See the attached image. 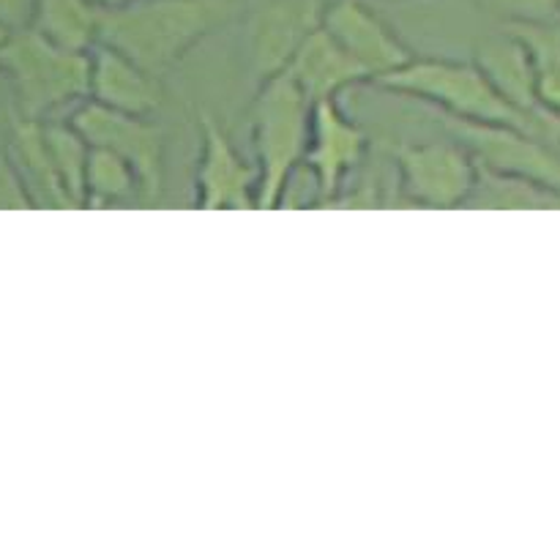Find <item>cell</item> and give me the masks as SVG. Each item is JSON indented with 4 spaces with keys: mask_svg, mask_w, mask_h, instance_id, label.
I'll return each mask as SVG.
<instances>
[{
    "mask_svg": "<svg viewBox=\"0 0 560 560\" xmlns=\"http://www.w3.org/2000/svg\"><path fill=\"white\" fill-rule=\"evenodd\" d=\"M69 120L93 148L118 153L137 170L145 206H156L162 200L164 180H167V131L164 126L151 120V115L120 113V109H109L91 98L77 104Z\"/></svg>",
    "mask_w": 560,
    "mask_h": 560,
    "instance_id": "5",
    "label": "cell"
},
{
    "mask_svg": "<svg viewBox=\"0 0 560 560\" xmlns=\"http://www.w3.org/2000/svg\"><path fill=\"white\" fill-rule=\"evenodd\" d=\"M44 135H47L49 153H52L55 170L69 195L71 208L85 206V170L91 156V142L74 129L71 120H44Z\"/></svg>",
    "mask_w": 560,
    "mask_h": 560,
    "instance_id": "19",
    "label": "cell"
},
{
    "mask_svg": "<svg viewBox=\"0 0 560 560\" xmlns=\"http://www.w3.org/2000/svg\"><path fill=\"white\" fill-rule=\"evenodd\" d=\"M326 0H266L246 25V55L257 85L288 71L301 44L320 25Z\"/></svg>",
    "mask_w": 560,
    "mask_h": 560,
    "instance_id": "10",
    "label": "cell"
},
{
    "mask_svg": "<svg viewBox=\"0 0 560 560\" xmlns=\"http://www.w3.org/2000/svg\"><path fill=\"white\" fill-rule=\"evenodd\" d=\"M323 27L366 71L370 82L402 69L416 58L397 31L364 0H326Z\"/></svg>",
    "mask_w": 560,
    "mask_h": 560,
    "instance_id": "11",
    "label": "cell"
},
{
    "mask_svg": "<svg viewBox=\"0 0 560 560\" xmlns=\"http://www.w3.org/2000/svg\"><path fill=\"white\" fill-rule=\"evenodd\" d=\"M9 156L31 195L33 206L42 208H71L69 195L55 170L52 153H49L44 120L11 115L9 129Z\"/></svg>",
    "mask_w": 560,
    "mask_h": 560,
    "instance_id": "14",
    "label": "cell"
},
{
    "mask_svg": "<svg viewBox=\"0 0 560 560\" xmlns=\"http://www.w3.org/2000/svg\"><path fill=\"white\" fill-rule=\"evenodd\" d=\"M145 206L137 170L118 153L91 145L85 170V208Z\"/></svg>",
    "mask_w": 560,
    "mask_h": 560,
    "instance_id": "17",
    "label": "cell"
},
{
    "mask_svg": "<svg viewBox=\"0 0 560 560\" xmlns=\"http://www.w3.org/2000/svg\"><path fill=\"white\" fill-rule=\"evenodd\" d=\"M0 71L11 115L22 118L47 120L55 109L91 96V52L63 47L31 25L5 33Z\"/></svg>",
    "mask_w": 560,
    "mask_h": 560,
    "instance_id": "2",
    "label": "cell"
},
{
    "mask_svg": "<svg viewBox=\"0 0 560 560\" xmlns=\"http://www.w3.org/2000/svg\"><path fill=\"white\" fill-rule=\"evenodd\" d=\"M470 206L481 208H560L558 191L545 186L528 184V180L509 178V175L481 170L479 186L474 191Z\"/></svg>",
    "mask_w": 560,
    "mask_h": 560,
    "instance_id": "20",
    "label": "cell"
},
{
    "mask_svg": "<svg viewBox=\"0 0 560 560\" xmlns=\"http://www.w3.org/2000/svg\"><path fill=\"white\" fill-rule=\"evenodd\" d=\"M0 208H33L31 195L9 153H0Z\"/></svg>",
    "mask_w": 560,
    "mask_h": 560,
    "instance_id": "22",
    "label": "cell"
},
{
    "mask_svg": "<svg viewBox=\"0 0 560 560\" xmlns=\"http://www.w3.org/2000/svg\"><path fill=\"white\" fill-rule=\"evenodd\" d=\"M5 27H0V47H3V42H5ZM5 98H9V91H5V80H3V71H0V109L5 107Z\"/></svg>",
    "mask_w": 560,
    "mask_h": 560,
    "instance_id": "24",
    "label": "cell"
},
{
    "mask_svg": "<svg viewBox=\"0 0 560 560\" xmlns=\"http://www.w3.org/2000/svg\"><path fill=\"white\" fill-rule=\"evenodd\" d=\"M476 63L481 66L492 85L498 88L503 98L520 109L523 115L539 109L536 98V71L534 58L523 38L514 36L509 27H503L501 36H492L476 47Z\"/></svg>",
    "mask_w": 560,
    "mask_h": 560,
    "instance_id": "15",
    "label": "cell"
},
{
    "mask_svg": "<svg viewBox=\"0 0 560 560\" xmlns=\"http://www.w3.org/2000/svg\"><path fill=\"white\" fill-rule=\"evenodd\" d=\"M200 124V156L195 170V206L200 211H249L257 208L260 173L246 162L219 118L197 109Z\"/></svg>",
    "mask_w": 560,
    "mask_h": 560,
    "instance_id": "8",
    "label": "cell"
},
{
    "mask_svg": "<svg viewBox=\"0 0 560 560\" xmlns=\"http://www.w3.org/2000/svg\"><path fill=\"white\" fill-rule=\"evenodd\" d=\"M381 91L394 96L413 98V102L435 107L441 118L468 120V124H506L525 126L520 109H514L498 93L490 77L481 71L476 60L448 58H419L372 82Z\"/></svg>",
    "mask_w": 560,
    "mask_h": 560,
    "instance_id": "4",
    "label": "cell"
},
{
    "mask_svg": "<svg viewBox=\"0 0 560 560\" xmlns=\"http://www.w3.org/2000/svg\"><path fill=\"white\" fill-rule=\"evenodd\" d=\"M238 14L241 0H131L104 11L98 44H109L164 77Z\"/></svg>",
    "mask_w": 560,
    "mask_h": 560,
    "instance_id": "1",
    "label": "cell"
},
{
    "mask_svg": "<svg viewBox=\"0 0 560 560\" xmlns=\"http://www.w3.org/2000/svg\"><path fill=\"white\" fill-rule=\"evenodd\" d=\"M405 200L421 208L470 206L481 167L468 145L446 142H402L394 153Z\"/></svg>",
    "mask_w": 560,
    "mask_h": 560,
    "instance_id": "6",
    "label": "cell"
},
{
    "mask_svg": "<svg viewBox=\"0 0 560 560\" xmlns=\"http://www.w3.org/2000/svg\"><path fill=\"white\" fill-rule=\"evenodd\" d=\"M91 102L131 115H153L164 102L162 77L148 71L120 49L96 44L91 49Z\"/></svg>",
    "mask_w": 560,
    "mask_h": 560,
    "instance_id": "12",
    "label": "cell"
},
{
    "mask_svg": "<svg viewBox=\"0 0 560 560\" xmlns=\"http://www.w3.org/2000/svg\"><path fill=\"white\" fill-rule=\"evenodd\" d=\"M503 27L523 38L534 58L539 107L560 115V20L509 22Z\"/></svg>",
    "mask_w": 560,
    "mask_h": 560,
    "instance_id": "18",
    "label": "cell"
},
{
    "mask_svg": "<svg viewBox=\"0 0 560 560\" xmlns=\"http://www.w3.org/2000/svg\"><path fill=\"white\" fill-rule=\"evenodd\" d=\"M490 14L503 16L509 22H547L560 16V0H476Z\"/></svg>",
    "mask_w": 560,
    "mask_h": 560,
    "instance_id": "21",
    "label": "cell"
},
{
    "mask_svg": "<svg viewBox=\"0 0 560 560\" xmlns=\"http://www.w3.org/2000/svg\"><path fill=\"white\" fill-rule=\"evenodd\" d=\"M370 135L342 109L339 98L317 102L304 167L315 178L317 206H334L348 191L350 178L370 159Z\"/></svg>",
    "mask_w": 560,
    "mask_h": 560,
    "instance_id": "9",
    "label": "cell"
},
{
    "mask_svg": "<svg viewBox=\"0 0 560 560\" xmlns=\"http://www.w3.org/2000/svg\"><path fill=\"white\" fill-rule=\"evenodd\" d=\"M102 16L93 0H36L31 27L69 49L91 52L102 42Z\"/></svg>",
    "mask_w": 560,
    "mask_h": 560,
    "instance_id": "16",
    "label": "cell"
},
{
    "mask_svg": "<svg viewBox=\"0 0 560 560\" xmlns=\"http://www.w3.org/2000/svg\"><path fill=\"white\" fill-rule=\"evenodd\" d=\"M288 74L299 82L312 104L331 102V98L342 96L348 88L370 82L366 71L339 47L337 38L323 27V22L301 44L299 55L288 66Z\"/></svg>",
    "mask_w": 560,
    "mask_h": 560,
    "instance_id": "13",
    "label": "cell"
},
{
    "mask_svg": "<svg viewBox=\"0 0 560 560\" xmlns=\"http://www.w3.org/2000/svg\"><path fill=\"white\" fill-rule=\"evenodd\" d=\"M33 5L36 0H0V27L16 31V27L31 25Z\"/></svg>",
    "mask_w": 560,
    "mask_h": 560,
    "instance_id": "23",
    "label": "cell"
},
{
    "mask_svg": "<svg viewBox=\"0 0 560 560\" xmlns=\"http://www.w3.org/2000/svg\"><path fill=\"white\" fill-rule=\"evenodd\" d=\"M312 109L315 104L288 71L257 85V96L249 109V135L257 173H260V189H257L260 211H273L282 206L290 180L304 164L310 151Z\"/></svg>",
    "mask_w": 560,
    "mask_h": 560,
    "instance_id": "3",
    "label": "cell"
},
{
    "mask_svg": "<svg viewBox=\"0 0 560 560\" xmlns=\"http://www.w3.org/2000/svg\"><path fill=\"white\" fill-rule=\"evenodd\" d=\"M93 3L98 5V9H118V5H126V3H131V0H93Z\"/></svg>",
    "mask_w": 560,
    "mask_h": 560,
    "instance_id": "25",
    "label": "cell"
},
{
    "mask_svg": "<svg viewBox=\"0 0 560 560\" xmlns=\"http://www.w3.org/2000/svg\"><path fill=\"white\" fill-rule=\"evenodd\" d=\"M448 137L470 148L481 170L528 180L560 195V156L523 126L468 124L443 118Z\"/></svg>",
    "mask_w": 560,
    "mask_h": 560,
    "instance_id": "7",
    "label": "cell"
}]
</instances>
